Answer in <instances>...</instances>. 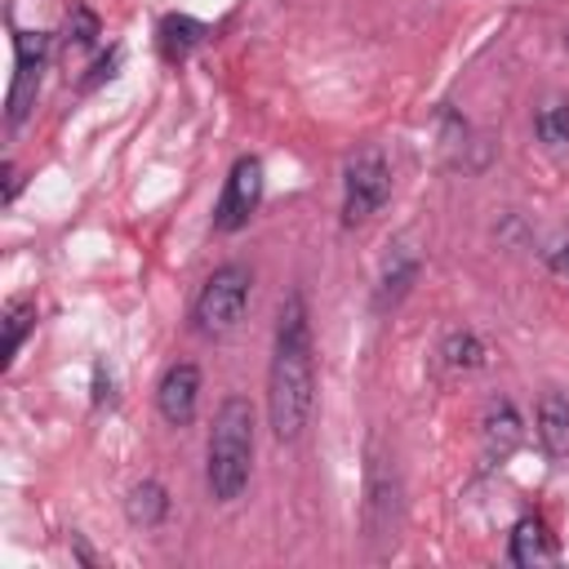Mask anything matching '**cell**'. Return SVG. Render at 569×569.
I'll return each mask as SVG.
<instances>
[{
    "label": "cell",
    "mask_w": 569,
    "mask_h": 569,
    "mask_svg": "<svg viewBox=\"0 0 569 569\" xmlns=\"http://www.w3.org/2000/svg\"><path fill=\"white\" fill-rule=\"evenodd\" d=\"M316 405V360H311V320L302 293H284L276 316L271 369H267V422L276 440H298Z\"/></svg>",
    "instance_id": "1"
},
{
    "label": "cell",
    "mask_w": 569,
    "mask_h": 569,
    "mask_svg": "<svg viewBox=\"0 0 569 569\" xmlns=\"http://www.w3.org/2000/svg\"><path fill=\"white\" fill-rule=\"evenodd\" d=\"M253 471V405L244 396H227L213 413L204 445V485L213 502H236Z\"/></svg>",
    "instance_id": "2"
},
{
    "label": "cell",
    "mask_w": 569,
    "mask_h": 569,
    "mask_svg": "<svg viewBox=\"0 0 569 569\" xmlns=\"http://www.w3.org/2000/svg\"><path fill=\"white\" fill-rule=\"evenodd\" d=\"M249 293H253V271L244 262H222L196 293L191 302V320H196V333L204 338H222L240 325L244 307H249Z\"/></svg>",
    "instance_id": "3"
},
{
    "label": "cell",
    "mask_w": 569,
    "mask_h": 569,
    "mask_svg": "<svg viewBox=\"0 0 569 569\" xmlns=\"http://www.w3.org/2000/svg\"><path fill=\"white\" fill-rule=\"evenodd\" d=\"M391 196V164L382 147H360L342 169V227L369 222Z\"/></svg>",
    "instance_id": "4"
},
{
    "label": "cell",
    "mask_w": 569,
    "mask_h": 569,
    "mask_svg": "<svg viewBox=\"0 0 569 569\" xmlns=\"http://www.w3.org/2000/svg\"><path fill=\"white\" fill-rule=\"evenodd\" d=\"M262 187H267V178H262V160H258V156H240V160L231 164L227 182H222L218 204H213V231H222V236L240 231V227L258 213V204H262Z\"/></svg>",
    "instance_id": "5"
},
{
    "label": "cell",
    "mask_w": 569,
    "mask_h": 569,
    "mask_svg": "<svg viewBox=\"0 0 569 569\" xmlns=\"http://www.w3.org/2000/svg\"><path fill=\"white\" fill-rule=\"evenodd\" d=\"M49 62V36L44 31H13V84H9V129L27 120L40 93V76Z\"/></svg>",
    "instance_id": "6"
},
{
    "label": "cell",
    "mask_w": 569,
    "mask_h": 569,
    "mask_svg": "<svg viewBox=\"0 0 569 569\" xmlns=\"http://www.w3.org/2000/svg\"><path fill=\"white\" fill-rule=\"evenodd\" d=\"M156 409L169 427H187L200 409V369L191 360H178L156 382Z\"/></svg>",
    "instance_id": "7"
},
{
    "label": "cell",
    "mask_w": 569,
    "mask_h": 569,
    "mask_svg": "<svg viewBox=\"0 0 569 569\" xmlns=\"http://www.w3.org/2000/svg\"><path fill=\"white\" fill-rule=\"evenodd\" d=\"M369 538H391L396 525V467L387 458H369V502H365Z\"/></svg>",
    "instance_id": "8"
},
{
    "label": "cell",
    "mask_w": 569,
    "mask_h": 569,
    "mask_svg": "<svg viewBox=\"0 0 569 569\" xmlns=\"http://www.w3.org/2000/svg\"><path fill=\"white\" fill-rule=\"evenodd\" d=\"M525 427H520V413L511 400H493L485 409V422H480V440H485V467H498L511 458V449L520 445Z\"/></svg>",
    "instance_id": "9"
},
{
    "label": "cell",
    "mask_w": 569,
    "mask_h": 569,
    "mask_svg": "<svg viewBox=\"0 0 569 569\" xmlns=\"http://www.w3.org/2000/svg\"><path fill=\"white\" fill-rule=\"evenodd\" d=\"M204 22L191 18V13H164L160 27H156V44H160V58L164 62H187L200 44H204Z\"/></svg>",
    "instance_id": "10"
},
{
    "label": "cell",
    "mask_w": 569,
    "mask_h": 569,
    "mask_svg": "<svg viewBox=\"0 0 569 569\" xmlns=\"http://www.w3.org/2000/svg\"><path fill=\"white\" fill-rule=\"evenodd\" d=\"M547 560H556V538L547 533V520L542 516H520L511 525V565L533 569V565H547Z\"/></svg>",
    "instance_id": "11"
},
{
    "label": "cell",
    "mask_w": 569,
    "mask_h": 569,
    "mask_svg": "<svg viewBox=\"0 0 569 569\" xmlns=\"http://www.w3.org/2000/svg\"><path fill=\"white\" fill-rule=\"evenodd\" d=\"M538 440L551 458H569V396L547 391L538 400Z\"/></svg>",
    "instance_id": "12"
},
{
    "label": "cell",
    "mask_w": 569,
    "mask_h": 569,
    "mask_svg": "<svg viewBox=\"0 0 569 569\" xmlns=\"http://www.w3.org/2000/svg\"><path fill=\"white\" fill-rule=\"evenodd\" d=\"M413 280H418V253L400 244V249L387 258L382 276H378V307H396V302L409 293Z\"/></svg>",
    "instance_id": "13"
},
{
    "label": "cell",
    "mask_w": 569,
    "mask_h": 569,
    "mask_svg": "<svg viewBox=\"0 0 569 569\" xmlns=\"http://www.w3.org/2000/svg\"><path fill=\"white\" fill-rule=\"evenodd\" d=\"M124 516H129L138 529H156V525L169 516V493H164L156 480H142V485L129 489V498H124Z\"/></svg>",
    "instance_id": "14"
},
{
    "label": "cell",
    "mask_w": 569,
    "mask_h": 569,
    "mask_svg": "<svg viewBox=\"0 0 569 569\" xmlns=\"http://www.w3.org/2000/svg\"><path fill=\"white\" fill-rule=\"evenodd\" d=\"M440 356H445V365L449 369H458V373H471V369H480L485 365V342L471 333V329H453L449 338H445V347H440Z\"/></svg>",
    "instance_id": "15"
},
{
    "label": "cell",
    "mask_w": 569,
    "mask_h": 569,
    "mask_svg": "<svg viewBox=\"0 0 569 569\" xmlns=\"http://www.w3.org/2000/svg\"><path fill=\"white\" fill-rule=\"evenodd\" d=\"M533 133L551 147V151H569V102H542L533 111Z\"/></svg>",
    "instance_id": "16"
},
{
    "label": "cell",
    "mask_w": 569,
    "mask_h": 569,
    "mask_svg": "<svg viewBox=\"0 0 569 569\" xmlns=\"http://www.w3.org/2000/svg\"><path fill=\"white\" fill-rule=\"evenodd\" d=\"M31 325H36V302H31V298H13V302L4 307V369H9L13 356L22 351V338H27Z\"/></svg>",
    "instance_id": "17"
},
{
    "label": "cell",
    "mask_w": 569,
    "mask_h": 569,
    "mask_svg": "<svg viewBox=\"0 0 569 569\" xmlns=\"http://www.w3.org/2000/svg\"><path fill=\"white\" fill-rule=\"evenodd\" d=\"M98 40V13L89 4H71L67 13V44L71 49H89Z\"/></svg>",
    "instance_id": "18"
},
{
    "label": "cell",
    "mask_w": 569,
    "mask_h": 569,
    "mask_svg": "<svg viewBox=\"0 0 569 569\" xmlns=\"http://www.w3.org/2000/svg\"><path fill=\"white\" fill-rule=\"evenodd\" d=\"M542 258H547V267H551L556 276H569V236H560L551 249H542Z\"/></svg>",
    "instance_id": "19"
},
{
    "label": "cell",
    "mask_w": 569,
    "mask_h": 569,
    "mask_svg": "<svg viewBox=\"0 0 569 569\" xmlns=\"http://www.w3.org/2000/svg\"><path fill=\"white\" fill-rule=\"evenodd\" d=\"M565 53H569V36H565Z\"/></svg>",
    "instance_id": "20"
}]
</instances>
